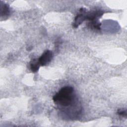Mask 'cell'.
Masks as SVG:
<instances>
[{"label":"cell","instance_id":"8992f818","mask_svg":"<svg viewBox=\"0 0 127 127\" xmlns=\"http://www.w3.org/2000/svg\"><path fill=\"white\" fill-rule=\"evenodd\" d=\"M40 66V65L38 62V59H32L30 62V68L33 72H36L38 71Z\"/></svg>","mask_w":127,"mask_h":127},{"label":"cell","instance_id":"277c9868","mask_svg":"<svg viewBox=\"0 0 127 127\" xmlns=\"http://www.w3.org/2000/svg\"><path fill=\"white\" fill-rule=\"evenodd\" d=\"M86 10L84 8H81L79 10V13L76 15L73 23V26L74 28H77L80 25L84 20H85V14Z\"/></svg>","mask_w":127,"mask_h":127},{"label":"cell","instance_id":"5b68a950","mask_svg":"<svg viewBox=\"0 0 127 127\" xmlns=\"http://www.w3.org/2000/svg\"><path fill=\"white\" fill-rule=\"evenodd\" d=\"M10 14V9L9 5L3 3L1 1L0 4V17L1 18L4 19L6 18Z\"/></svg>","mask_w":127,"mask_h":127},{"label":"cell","instance_id":"ba28073f","mask_svg":"<svg viewBox=\"0 0 127 127\" xmlns=\"http://www.w3.org/2000/svg\"><path fill=\"white\" fill-rule=\"evenodd\" d=\"M117 114L118 115L122 116L124 118H127V110L123 109H120L117 111Z\"/></svg>","mask_w":127,"mask_h":127},{"label":"cell","instance_id":"3957f363","mask_svg":"<svg viewBox=\"0 0 127 127\" xmlns=\"http://www.w3.org/2000/svg\"><path fill=\"white\" fill-rule=\"evenodd\" d=\"M103 14V11L101 9H94L89 12H86L85 14V20H88V21L98 20V18Z\"/></svg>","mask_w":127,"mask_h":127},{"label":"cell","instance_id":"7a4b0ae2","mask_svg":"<svg viewBox=\"0 0 127 127\" xmlns=\"http://www.w3.org/2000/svg\"><path fill=\"white\" fill-rule=\"evenodd\" d=\"M53 57V53L52 51L49 50H46L38 59L40 65L41 66L47 65L51 62Z\"/></svg>","mask_w":127,"mask_h":127},{"label":"cell","instance_id":"6da1fadb","mask_svg":"<svg viewBox=\"0 0 127 127\" xmlns=\"http://www.w3.org/2000/svg\"><path fill=\"white\" fill-rule=\"evenodd\" d=\"M74 100V89L69 86L62 87L53 97V100L56 104L64 107L70 106Z\"/></svg>","mask_w":127,"mask_h":127},{"label":"cell","instance_id":"52a82bcc","mask_svg":"<svg viewBox=\"0 0 127 127\" xmlns=\"http://www.w3.org/2000/svg\"><path fill=\"white\" fill-rule=\"evenodd\" d=\"M87 26L88 28L94 30H100L101 29V23L98 21V20L88 21L87 24Z\"/></svg>","mask_w":127,"mask_h":127}]
</instances>
